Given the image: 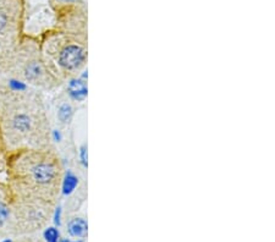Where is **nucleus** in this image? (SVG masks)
Listing matches in <instances>:
<instances>
[{"mask_svg": "<svg viewBox=\"0 0 275 242\" xmlns=\"http://www.w3.org/2000/svg\"><path fill=\"white\" fill-rule=\"evenodd\" d=\"M25 23L23 0H0V59L6 60L20 43Z\"/></svg>", "mask_w": 275, "mask_h": 242, "instance_id": "39448f33", "label": "nucleus"}, {"mask_svg": "<svg viewBox=\"0 0 275 242\" xmlns=\"http://www.w3.org/2000/svg\"><path fill=\"white\" fill-rule=\"evenodd\" d=\"M64 166L52 148L14 149L8 159V190L26 202L50 203L59 196Z\"/></svg>", "mask_w": 275, "mask_h": 242, "instance_id": "f257e3e1", "label": "nucleus"}, {"mask_svg": "<svg viewBox=\"0 0 275 242\" xmlns=\"http://www.w3.org/2000/svg\"><path fill=\"white\" fill-rule=\"evenodd\" d=\"M62 217H63V207L62 205H58L54 210V217H53L54 225L57 227H59L60 225H62Z\"/></svg>", "mask_w": 275, "mask_h": 242, "instance_id": "dca6fc26", "label": "nucleus"}, {"mask_svg": "<svg viewBox=\"0 0 275 242\" xmlns=\"http://www.w3.org/2000/svg\"><path fill=\"white\" fill-rule=\"evenodd\" d=\"M76 114V105L69 99H65L58 105L57 108V119L62 126H69L74 120Z\"/></svg>", "mask_w": 275, "mask_h": 242, "instance_id": "6e6552de", "label": "nucleus"}, {"mask_svg": "<svg viewBox=\"0 0 275 242\" xmlns=\"http://www.w3.org/2000/svg\"><path fill=\"white\" fill-rule=\"evenodd\" d=\"M41 50L63 81L79 75L88 64V36L52 28L44 33Z\"/></svg>", "mask_w": 275, "mask_h": 242, "instance_id": "7ed1b4c3", "label": "nucleus"}, {"mask_svg": "<svg viewBox=\"0 0 275 242\" xmlns=\"http://www.w3.org/2000/svg\"><path fill=\"white\" fill-rule=\"evenodd\" d=\"M45 242H59L60 240V232L57 226H49L44 230L43 232Z\"/></svg>", "mask_w": 275, "mask_h": 242, "instance_id": "ddd939ff", "label": "nucleus"}, {"mask_svg": "<svg viewBox=\"0 0 275 242\" xmlns=\"http://www.w3.org/2000/svg\"><path fill=\"white\" fill-rule=\"evenodd\" d=\"M67 234L74 239H86L88 235V221L84 217H74L67 222Z\"/></svg>", "mask_w": 275, "mask_h": 242, "instance_id": "1a4fd4ad", "label": "nucleus"}, {"mask_svg": "<svg viewBox=\"0 0 275 242\" xmlns=\"http://www.w3.org/2000/svg\"><path fill=\"white\" fill-rule=\"evenodd\" d=\"M59 242H70L69 239H64V240H59Z\"/></svg>", "mask_w": 275, "mask_h": 242, "instance_id": "a211bd4d", "label": "nucleus"}, {"mask_svg": "<svg viewBox=\"0 0 275 242\" xmlns=\"http://www.w3.org/2000/svg\"><path fill=\"white\" fill-rule=\"evenodd\" d=\"M3 125L4 133L13 151L50 148V127L42 99L37 95L27 92L6 94Z\"/></svg>", "mask_w": 275, "mask_h": 242, "instance_id": "f03ea898", "label": "nucleus"}, {"mask_svg": "<svg viewBox=\"0 0 275 242\" xmlns=\"http://www.w3.org/2000/svg\"><path fill=\"white\" fill-rule=\"evenodd\" d=\"M48 2L55 15L87 6V0H48Z\"/></svg>", "mask_w": 275, "mask_h": 242, "instance_id": "9d476101", "label": "nucleus"}, {"mask_svg": "<svg viewBox=\"0 0 275 242\" xmlns=\"http://www.w3.org/2000/svg\"><path fill=\"white\" fill-rule=\"evenodd\" d=\"M30 86L18 77H11L8 81V88L13 93H25L28 90Z\"/></svg>", "mask_w": 275, "mask_h": 242, "instance_id": "f8f14e48", "label": "nucleus"}, {"mask_svg": "<svg viewBox=\"0 0 275 242\" xmlns=\"http://www.w3.org/2000/svg\"><path fill=\"white\" fill-rule=\"evenodd\" d=\"M50 141L55 142V143H62L64 141V133L62 130L53 129L50 130Z\"/></svg>", "mask_w": 275, "mask_h": 242, "instance_id": "2eb2a0df", "label": "nucleus"}, {"mask_svg": "<svg viewBox=\"0 0 275 242\" xmlns=\"http://www.w3.org/2000/svg\"><path fill=\"white\" fill-rule=\"evenodd\" d=\"M10 208L5 202L0 200V227H3L10 219Z\"/></svg>", "mask_w": 275, "mask_h": 242, "instance_id": "4468645a", "label": "nucleus"}, {"mask_svg": "<svg viewBox=\"0 0 275 242\" xmlns=\"http://www.w3.org/2000/svg\"><path fill=\"white\" fill-rule=\"evenodd\" d=\"M70 242H84V240L76 239V240H70Z\"/></svg>", "mask_w": 275, "mask_h": 242, "instance_id": "f3484780", "label": "nucleus"}, {"mask_svg": "<svg viewBox=\"0 0 275 242\" xmlns=\"http://www.w3.org/2000/svg\"><path fill=\"white\" fill-rule=\"evenodd\" d=\"M81 177L79 173L74 169H64L62 177V183H60V193L64 197H70L74 195L80 187H81Z\"/></svg>", "mask_w": 275, "mask_h": 242, "instance_id": "0eeeda50", "label": "nucleus"}, {"mask_svg": "<svg viewBox=\"0 0 275 242\" xmlns=\"http://www.w3.org/2000/svg\"><path fill=\"white\" fill-rule=\"evenodd\" d=\"M1 242H13L11 240H9V239H6V240H4V241H1Z\"/></svg>", "mask_w": 275, "mask_h": 242, "instance_id": "6ab92c4d", "label": "nucleus"}, {"mask_svg": "<svg viewBox=\"0 0 275 242\" xmlns=\"http://www.w3.org/2000/svg\"><path fill=\"white\" fill-rule=\"evenodd\" d=\"M4 63L8 67H15L16 77L28 86L50 89L64 83L42 54L40 42L33 38L21 39Z\"/></svg>", "mask_w": 275, "mask_h": 242, "instance_id": "20e7f679", "label": "nucleus"}, {"mask_svg": "<svg viewBox=\"0 0 275 242\" xmlns=\"http://www.w3.org/2000/svg\"><path fill=\"white\" fill-rule=\"evenodd\" d=\"M66 98L75 105L84 104L88 98V68L64 81Z\"/></svg>", "mask_w": 275, "mask_h": 242, "instance_id": "423d86ee", "label": "nucleus"}, {"mask_svg": "<svg viewBox=\"0 0 275 242\" xmlns=\"http://www.w3.org/2000/svg\"><path fill=\"white\" fill-rule=\"evenodd\" d=\"M76 158L80 168L84 171H87V169H88V144H87V142L80 144L79 148H77Z\"/></svg>", "mask_w": 275, "mask_h": 242, "instance_id": "9b49d317", "label": "nucleus"}]
</instances>
